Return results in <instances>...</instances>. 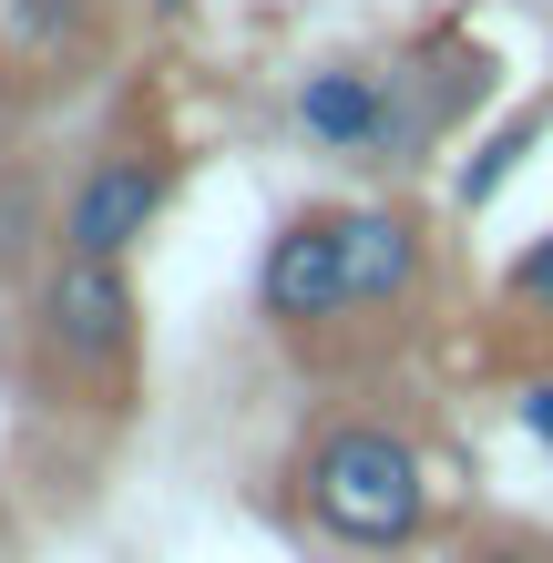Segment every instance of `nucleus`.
<instances>
[{
	"label": "nucleus",
	"instance_id": "39448f33",
	"mask_svg": "<svg viewBox=\"0 0 553 563\" xmlns=\"http://www.w3.org/2000/svg\"><path fill=\"white\" fill-rule=\"evenodd\" d=\"M420 267H431V236H420L410 206H349V318L410 308Z\"/></svg>",
	"mask_w": 553,
	"mask_h": 563
},
{
	"label": "nucleus",
	"instance_id": "7ed1b4c3",
	"mask_svg": "<svg viewBox=\"0 0 553 563\" xmlns=\"http://www.w3.org/2000/svg\"><path fill=\"white\" fill-rule=\"evenodd\" d=\"M175 206V164H154V154H92L73 195H62V256H103V267H123L144 236H154V216Z\"/></svg>",
	"mask_w": 553,
	"mask_h": 563
},
{
	"label": "nucleus",
	"instance_id": "1a4fd4ad",
	"mask_svg": "<svg viewBox=\"0 0 553 563\" xmlns=\"http://www.w3.org/2000/svg\"><path fill=\"white\" fill-rule=\"evenodd\" d=\"M502 308L533 318V328H553V236H533V246L502 267Z\"/></svg>",
	"mask_w": 553,
	"mask_h": 563
},
{
	"label": "nucleus",
	"instance_id": "9b49d317",
	"mask_svg": "<svg viewBox=\"0 0 553 563\" xmlns=\"http://www.w3.org/2000/svg\"><path fill=\"white\" fill-rule=\"evenodd\" d=\"M512 410H523V430H533V441L553 451V379H533V389H523V400H512Z\"/></svg>",
	"mask_w": 553,
	"mask_h": 563
},
{
	"label": "nucleus",
	"instance_id": "6e6552de",
	"mask_svg": "<svg viewBox=\"0 0 553 563\" xmlns=\"http://www.w3.org/2000/svg\"><path fill=\"white\" fill-rule=\"evenodd\" d=\"M543 123H553L543 103H533V113H512V123H502V134H493V144H482V154L462 164V185H451V195H462V216H482V206H493V195L512 185V164H523V154L543 144Z\"/></svg>",
	"mask_w": 553,
	"mask_h": 563
},
{
	"label": "nucleus",
	"instance_id": "9d476101",
	"mask_svg": "<svg viewBox=\"0 0 553 563\" xmlns=\"http://www.w3.org/2000/svg\"><path fill=\"white\" fill-rule=\"evenodd\" d=\"M462 563H553V543H543V533H482Z\"/></svg>",
	"mask_w": 553,
	"mask_h": 563
},
{
	"label": "nucleus",
	"instance_id": "0eeeda50",
	"mask_svg": "<svg viewBox=\"0 0 553 563\" xmlns=\"http://www.w3.org/2000/svg\"><path fill=\"white\" fill-rule=\"evenodd\" d=\"M62 236V216H52V195L21 175V164H0V277H21L31 267V246Z\"/></svg>",
	"mask_w": 553,
	"mask_h": 563
},
{
	"label": "nucleus",
	"instance_id": "20e7f679",
	"mask_svg": "<svg viewBox=\"0 0 553 563\" xmlns=\"http://www.w3.org/2000/svg\"><path fill=\"white\" fill-rule=\"evenodd\" d=\"M256 308L277 328H329L349 318V206H308L267 236V267H256Z\"/></svg>",
	"mask_w": 553,
	"mask_h": 563
},
{
	"label": "nucleus",
	"instance_id": "f03ea898",
	"mask_svg": "<svg viewBox=\"0 0 553 563\" xmlns=\"http://www.w3.org/2000/svg\"><path fill=\"white\" fill-rule=\"evenodd\" d=\"M31 318H42V349L62 358V369H82V379H123V358H134V339H144L134 277L103 267V256H52Z\"/></svg>",
	"mask_w": 553,
	"mask_h": 563
},
{
	"label": "nucleus",
	"instance_id": "423d86ee",
	"mask_svg": "<svg viewBox=\"0 0 553 563\" xmlns=\"http://www.w3.org/2000/svg\"><path fill=\"white\" fill-rule=\"evenodd\" d=\"M298 134L329 144V154H389V82L360 73V62H318L298 82Z\"/></svg>",
	"mask_w": 553,
	"mask_h": 563
},
{
	"label": "nucleus",
	"instance_id": "f257e3e1",
	"mask_svg": "<svg viewBox=\"0 0 553 563\" xmlns=\"http://www.w3.org/2000/svg\"><path fill=\"white\" fill-rule=\"evenodd\" d=\"M298 503L349 553H410L431 533V461L389 420H329L298 461Z\"/></svg>",
	"mask_w": 553,
	"mask_h": 563
}]
</instances>
